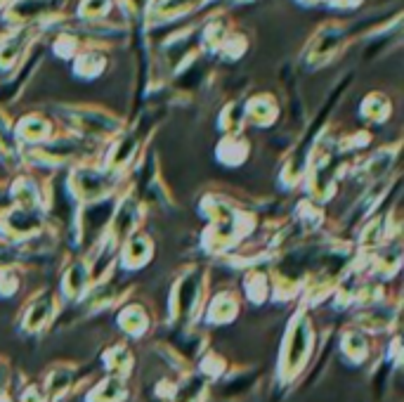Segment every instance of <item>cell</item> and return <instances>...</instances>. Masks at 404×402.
Segmentation results:
<instances>
[{
  "label": "cell",
  "instance_id": "cell-13",
  "mask_svg": "<svg viewBox=\"0 0 404 402\" xmlns=\"http://www.w3.org/2000/svg\"><path fill=\"white\" fill-rule=\"evenodd\" d=\"M62 298L55 289H38L36 294L29 296L24 303L22 313H19L17 327L26 336H38L50 327L52 322L60 317Z\"/></svg>",
  "mask_w": 404,
  "mask_h": 402
},
{
  "label": "cell",
  "instance_id": "cell-47",
  "mask_svg": "<svg viewBox=\"0 0 404 402\" xmlns=\"http://www.w3.org/2000/svg\"><path fill=\"white\" fill-rule=\"evenodd\" d=\"M12 384V362L0 355V391H10Z\"/></svg>",
  "mask_w": 404,
  "mask_h": 402
},
{
  "label": "cell",
  "instance_id": "cell-29",
  "mask_svg": "<svg viewBox=\"0 0 404 402\" xmlns=\"http://www.w3.org/2000/svg\"><path fill=\"white\" fill-rule=\"evenodd\" d=\"M234 29H237V27H234V22L230 19L227 12H213V15H208L204 22L199 24V48H201V53L215 55L220 45H223V41L232 34Z\"/></svg>",
  "mask_w": 404,
  "mask_h": 402
},
{
  "label": "cell",
  "instance_id": "cell-51",
  "mask_svg": "<svg viewBox=\"0 0 404 402\" xmlns=\"http://www.w3.org/2000/svg\"><path fill=\"white\" fill-rule=\"evenodd\" d=\"M10 3H12V0H0V12H3L5 8H8Z\"/></svg>",
  "mask_w": 404,
  "mask_h": 402
},
{
  "label": "cell",
  "instance_id": "cell-31",
  "mask_svg": "<svg viewBox=\"0 0 404 402\" xmlns=\"http://www.w3.org/2000/svg\"><path fill=\"white\" fill-rule=\"evenodd\" d=\"M74 76L81 81H95L109 67V53L100 45H86L74 60Z\"/></svg>",
  "mask_w": 404,
  "mask_h": 402
},
{
  "label": "cell",
  "instance_id": "cell-34",
  "mask_svg": "<svg viewBox=\"0 0 404 402\" xmlns=\"http://www.w3.org/2000/svg\"><path fill=\"white\" fill-rule=\"evenodd\" d=\"M338 348H341L343 358L350 362V365L360 367L369 360L371 355V341L369 334H364L360 327L355 324H348V327L341 332V341H338Z\"/></svg>",
  "mask_w": 404,
  "mask_h": 402
},
{
  "label": "cell",
  "instance_id": "cell-49",
  "mask_svg": "<svg viewBox=\"0 0 404 402\" xmlns=\"http://www.w3.org/2000/svg\"><path fill=\"white\" fill-rule=\"evenodd\" d=\"M10 209H15V206H12L8 183H5V180H0V216H3V213H8Z\"/></svg>",
  "mask_w": 404,
  "mask_h": 402
},
{
  "label": "cell",
  "instance_id": "cell-5",
  "mask_svg": "<svg viewBox=\"0 0 404 402\" xmlns=\"http://www.w3.org/2000/svg\"><path fill=\"white\" fill-rule=\"evenodd\" d=\"M154 133V123H149L147 119H140L133 126H126L123 131L112 138L109 142H104L102 157L97 164L102 166V171H107L116 180H128L133 168L138 166V161L142 157V152L149 147L147 142Z\"/></svg>",
  "mask_w": 404,
  "mask_h": 402
},
{
  "label": "cell",
  "instance_id": "cell-3",
  "mask_svg": "<svg viewBox=\"0 0 404 402\" xmlns=\"http://www.w3.org/2000/svg\"><path fill=\"white\" fill-rule=\"evenodd\" d=\"M208 282H211V277H208L206 265H185L168 291V322L187 327V324L201 320L208 298Z\"/></svg>",
  "mask_w": 404,
  "mask_h": 402
},
{
  "label": "cell",
  "instance_id": "cell-35",
  "mask_svg": "<svg viewBox=\"0 0 404 402\" xmlns=\"http://www.w3.org/2000/svg\"><path fill=\"white\" fill-rule=\"evenodd\" d=\"M393 112H395L393 100H390V95L383 93V90H371L360 102V116L369 126H383V123H388Z\"/></svg>",
  "mask_w": 404,
  "mask_h": 402
},
{
  "label": "cell",
  "instance_id": "cell-38",
  "mask_svg": "<svg viewBox=\"0 0 404 402\" xmlns=\"http://www.w3.org/2000/svg\"><path fill=\"white\" fill-rule=\"evenodd\" d=\"M291 218L308 232V237H312V235H319V232L324 230V225H327V209H324L322 204H317V201L305 197L296 204Z\"/></svg>",
  "mask_w": 404,
  "mask_h": 402
},
{
  "label": "cell",
  "instance_id": "cell-19",
  "mask_svg": "<svg viewBox=\"0 0 404 402\" xmlns=\"http://www.w3.org/2000/svg\"><path fill=\"white\" fill-rule=\"evenodd\" d=\"M48 225V216L26 209H10L8 213L0 216V239L10 246H17L31 239L36 232H41Z\"/></svg>",
  "mask_w": 404,
  "mask_h": 402
},
{
  "label": "cell",
  "instance_id": "cell-17",
  "mask_svg": "<svg viewBox=\"0 0 404 402\" xmlns=\"http://www.w3.org/2000/svg\"><path fill=\"white\" fill-rule=\"evenodd\" d=\"M48 53V45H45L41 38L26 50V55L22 57V62L17 64L15 69L10 71V76L5 81H0V107L8 109V105H15V102L22 97L26 83L34 79V74L41 69L43 57Z\"/></svg>",
  "mask_w": 404,
  "mask_h": 402
},
{
  "label": "cell",
  "instance_id": "cell-46",
  "mask_svg": "<svg viewBox=\"0 0 404 402\" xmlns=\"http://www.w3.org/2000/svg\"><path fill=\"white\" fill-rule=\"evenodd\" d=\"M17 402H50V398H48V393H45L43 384L34 381V384H26L22 388V393H19V400Z\"/></svg>",
  "mask_w": 404,
  "mask_h": 402
},
{
  "label": "cell",
  "instance_id": "cell-4",
  "mask_svg": "<svg viewBox=\"0 0 404 402\" xmlns=\"http://www.w3.org/2000/svg\"><path fill=\"white\" fill-rule=\"evenodd\" d=\"M376 19L374 17H364L355 19V22H324L315 34H312L308 48L303 53V62L308 69H322L329 62H334L338 55L348 48L355 38L369 36L371 31H376Z\"/></svg>",
  "mask_w": 404,
  "mask_h": 402
},
{
  "label": "cell",
  "instance_id": "cell-40",
  "mask_svg": "<svg viewBox=\"0 0 404 402\" xmlns=\"http://www.w3.org/2000/svg\"><path fill=\"white\" fill-rule=\"evenodd\" d=\"M83 48H86V41H83L71 27H64L57 31L55 38H52L48 45V50L57 57V60H67V62L74 60Z\"/></svg>",
  "mask_w": 404,
  "mask_h": 402
},
{
  "label": "cell",
  "instance_id": "cell-7",
  "mask_svg": "<svg viewBox=\"0 0 404 402\" xmlns=\"http://www.w3.org/2000/svg\"><path fill=\"white\" fill-rule=\"evenodd\" d=\"M55 109L67 123L69 133H76L78 138H86L97 145L109 142L126 128L123 116L100 105H71L69 102V105H57Z\"/></svg>",
  "mask_w": 404,
  "mask_h": 402
},
{
  "label": "cell",
  "instance_id": "cell-24",
  "mask_svg": "<svg viewBox=\"0 0 404 402\" xmlns=\"http://www.w3.org/2000/svg\"><path fill=\"white\" fill-rule=\"evenodd\" d=\"M400 313H402V303L400 298L395 301H383V303H376V306H369V308H360V313L355 315L353 324L360 327L364 334L369 336H376V334H388L390 329L400 322Z\"/></svg>",
  "mask_w": 404,
  "mask_h": 402
},
{
  "label": "cell",
  "instance_id": "cell-50",
  "mask_svg": "<svg viewBox=\"0 0 404 402\" xmlns=\"http://www.w3.org/2000/svg\"><path fill=\"white\" fill-rule=\"evenodd\" d=\"M0 402H17V400L12 398L10 391H0Z\"/></svg>",
  "mask_w": 404,
  "mask_h": 402
},
{
  "label": "cell",
  "instance_id": "cell-10",
  "mask_svg": "<svg viewBox=\"0 0 404 402\" xmlns=\"http://www.w3.org/2000/svg\"><path fill=\"white\" fill-rule=\"evenodd\" d=\"M128 183L133 185V190L138 192L145 206H154V209L171 211L175 206L171 187L166 185L164 175H161V161L154 147H147L142 152L138 166L133 168Z\"/></svg>",
  "mask_w": 404,
  "mask_h": 402
},
{
  "label": "cell",
  "instance_id": "cell-48",
  "mask_svg": "<svg viewBox=\"0 0 404 402\" xmlns=\"http://www.w3.org/2000/svg\"><path fill=\"white\" fill-rule=\"evenodd\" d=\"M319 5H327V8L334 10H357L364 0H317Z\"/></svg>",
  "mask_w": 404,
  "mask_h": 402
},
{
  "label": "cell",
  "instance_id": "cell-39",
  "mask_svg": "<svg viewBox=\"0 0 404 402\" xmlns=\"http://www.w3.org/2000/svg\"><path fill=\"white\" fill-rule=\"evenodd\" d=\"M128 381L119 379V376H104L93 388L86 393L83 402H126L128 400Z\"/></svg>",
  "mask_w": 404,
  "mask_h": 402
},
{
  "label": "cell",
  "instance_id": "cell-37",
  "mask_svg": "<svg viewBox=\"0 0 404 402\" xmlns=\"http://www.w3.org/2000/svg\"><path fill=\"white\" fill-rule=\"evenodd\" d=\"M208 384H211V381H206L197 369H190V372L180 374V379L175 381L173 395L168 402H204L208 393Z\"/></svg>",
  "mask_w": 404,
  "mask_h": 402
},
{
  "label": "cell",
  "instance_id": "cell-52",
  "mask_svg": "<svg viewBox=\"0 0 404 402\" xmlns=\"http://www.w3.org/2000/svg\"><path fill=\"white\" fill-rule=\"evenodd\" d=\"M234 5H246V3H253V0H230Z\"/></svg>",
  "mask_w": 404,
  "mask_h": 402
},
{
  "label": "cell",
  "instance_id": "cell-33",
  "mask_svg": "<svg viewBox=\"0 0 404 402\" xmlns=\"http://www.w3.org/2000/svg\"><path fill=\"white\" fill-rule=\"evenodd\" d=\"M241 291H244L246 301L251 306H265L272 294L270 282V268L267 265H256V268L244 270V280H241Z\"/></svg>",
  "mask_w": 404,
  "mask_h": 402
},
{
  "label": "cell",
  "instance_id": "cell-26",
  "mask_svg": "<svg viewBox=\"0 0 404 402\" xmlns=\"http://www.w3.org/2000/svg\"><path fill=\"white\" fill-rule=\"evenodd\" d=\"M279 116H282V107H279V100L272 93H256L249 100H244L246 126L267 131V128L277 126Z\"/></svg>",
  "mask_w": 404,
  "mask_h": 402
},
{
  "label": "cell",
  "instance_id": "cell-43",
  "mask_svg": "<svg viewBox=\"0 0 404 402\" xmlns=\"http://www.w3.org/2000/svg\"><path fill=\"white\" fill-rule=\"evenodd\" d=\"M24 287V263H10L0 268V298H15Z\"/></svg>",
  "mask_w": 404,
  "mask_h": 402
},
{
  "label": "cell",
  "instance_id": "cell-23",
  "mask_svg": "<svg viewBox=\"0 0 404 402\" xmlns=\"http://www.w3.org/2000/svg\"><path fill=\"white\" fill-rule=\"evenodd\" d=\"M43 34L45 31L41 27H19L0 34V74H10Z\"/></svg>",
  "mask_w": 404,
  "mask_h": 402
},
{
  "label": "cell",
  "instance_id": "cell-42",
  "mask_svg": "<svg viewBox=\"0 0 404 402\" xmlns=\"http://www.w3.org/2000/svg\"><path fill=\"white\" fill-rule=\"evenodd\" d=\"M116 8V0H78L76 19L78 22H104Z\"/></svg>",
  "mask_w": 404,
  "mask_h": 402
},
{
  "label": "cell",
  "instance_id": "cell-28",
  "mask_svg": "<svg viewBox=\"0 0 404 402\" xmlns=\"http://www.w3.org/2000/svg\"><path fill=\"white\" fill-rule=\"evenodd\" d=\"M78 384V365L74 362H52L45 369L43 376V388L48 393L50 402H60L74 391Z\"/></svg>",
  "mask_w": 404,
  "mask_h": 402
},
{
  "label": "cell",
  "instance_id": "cell-20",
  "mask_svg": "<svg viewBox=\"0 0 404 402\" xmlns=\"http://www.w3.org/2000/svg\"><path fill=\"white\" fill-rule=\"evenodd\" d=\"M156 324V317L149 308V303H145L142 298H126L119 303L116 310V327L121 329V334H126L128 339H145L152 334Z\"/></svg>",
  "mask_w": 404,
  "mask_h": 402
},
{
  "label": "cell",
  "instance_id": "cell-11",
  "mask_svg": "<svg viewBox=\"0 0 404 402\" xmlns=\"http://www.w3.org/2000/svg\"><path fill=\"white\" fill-rule=\"evenodd\" d=\"M8 190L12 206L17 209L45 213V216L52 209V183L48 175H41V171L19 168L8 180Z\"/></svg>",
  "mask_w": 404,
  "mask_h": 402
},
{
  "label": "cell",
  "instance_id": "cell-45",
  "mask_svg": "<svg viewBox=\"0 0 404 402\" xmlns=\"http://www.w3.org/2000/svg\"><path fill=\"white\" fill-rule=\"evenodd\" d=\"M227 369H230V365H227L225 355H220L218 350H204V353H201L197 372L204 376L206 381L223 379V376L227 374Z\"/></svg>",
  "mask_w": 404,
  "mask_h": 402
},
{
  "label": "cell",
  "instance_id": "cell-32",
  "mask_svg": "<svg viewBox=\"0 0 404 402\" xmlns=\"http://www.w3.org/2000/svg\"><path fill=\"white\" fill-rule=\"evenodd\" d=\"M102 367L109 376L128 381L135 369V355L126 341H114L102 350Z\"/></svg>",
  "mask_w": 404,
  "mask_h": 402
},
{
  "label": "cell",
  "instance_id": "cell-6",
  "mask_svg": "<svg viewBox=\"0 0 404 402\" xmlns=\"http://www.w3.org/2000/svg\"><path fill=\"white\" fill-rule=\"evenodd\" d=\"M86 138H78L76 133H60L55 140L45 142L38 147L22 149V168H34V171H67L74 164L88 161L93 157V149Z\"/></svg>",
  "mask_w": 404,
  "mask_h": 402
},
{
  "label": "cell",
  "instance_id": "cell-41",
  "mask_svg": "<svg viewBox=\"0 0 404 402\" xmlns=\"http://www.w3.org/2000/svg\"><path fill=\"white\" fill-rule=\"evenodd\" d=\"M218 131L227 135V133H244L246 121H244V102L241 100H230L225 102L223 109L218 112V121H215Z\"/></svg>",
  "mask_w": 404,
  "mask_h": 402
},
{
  "label": "cell",
  "instance_id": "cell-15",
  "mask_svg": "<svg viewBox=\"0 0 404 402\" xmlns=\"http://www.w3.org/2000/svg\"><path fill=\"white\" fill-rule=\"evenodd\" d=\"M397 185H400V171H395L393 175H388V178H381V180H376V183H371L367 190L357 197L355 204L345 211V216L341 218L338 228H341L343 232L357 230L364 220L371 218L374 213H379V209L383 206V201H386L390 190Z\"/></svg>",
  "mask_w": 404,
  "mask_h": 402
},
{
  "label": "cell",
  "instance_id": "cell-25",
  "mask_svg": "<svg viewBox=\"0 0 404 402\" xmlns=\"http://www.w3.org/2000/svg\"><path fill=\"white\" fill-rule=\"evenodd\" d=\"M241 315V294L234 287H223L208 294L201 320L211 327H225Z\"/></svg>",
  "mask_w": 404,
  "mask_h": 402
},
{
  "label": "cell",
  "instance_id": "cell-30",
  "mask_svg": "<svg viewBox=\"0 0 404 402\" xmlns=\"http://www.w3.org/2000/svg\"><path fill=\"white\" fill-rule=\"evenodd\" d=\"M251 159V140L246 133H227L220 135L215 145V161L225 168H241Z\"/></svg>",
  "mask_w": 404,
  "mask_h": 402
},
{
  "label": "cell",
  "instance_id": "cell-16",
  "mask_svg": "<svg viewBox=\"0 0 404 402\" xmlns=\"http://www.w3.org/2000/svg\"><path fill=\"white\" fill-rule=\"evenodd\" d=\"M400 149H402V140H395L393 145H383L374 152H369L367 157L353 161L348 166V178L357 180V183L371 185L381 178H388L397 171V159H400Z\"/></svg>",
  "mask_w": 404,
  "mask_h": 402
},
{
  "label": "cell",
  "instance_id": "cell-9",
  "mask_svg": "<svg viewBox=\"0 0 404 402\" xmlns=\"http://www.w3.org/2000/svg\"><path fill=\"white\" fill-rule=\"evenodd\" d=\"M331 107H334V102H327V105L319 109L315 121L305 128L301 133V138L296 140V145L291 147V152L286 154L284 164L279 168V175H277L279 185H282L284 190H296V187L303 183V175L308 171V164L317 149V142L324 133H327V116L331 114L329 112Z\"/></svg>",
  "mask_w": 404,
  "mask_h": 402
},
{
  "label": "cell",
  "instance_id": "cell-22",
  "mask_svg": "<svg viewBox=\"0 0 404 402\" xmlns=\"http://www.w3.org/2000/svg\"><path fill=\"white\" fill-rule=\"evenodd\" d=\"M12 128H15V138L19 145H22V149L45 145V142L55 140L57 135L62 133L60 128H57V121L43 112H29L19 116Z\"/></svg>",
  "mask_w": 404,
  "mask_h": 402
},
{
  "label": "cell",
  "instance_id": "cell-18",
  "mask_svg": "<svg viewBox=\"0 0 404 402\" xmlns=\"http://www.w3.org/2000/svg\"><path fill=\"white\" fill-rule=\"evenodd\" d=\"M156 256V242L147 230H135L119 244V254H116V270L123 272H140L149 268V263Z\"/></svg>",
  "mask_w": 404,
  "mask_h": 402
},
{
  "label": "cell",
  "instance_id": "cell-8",
  "mask_svg": "<svg viewBox=\"0 0 404 402\" xmlns=\"http://www.w3.org/2000/svg\"><path fill=\"white\" fill-rule=\"evenodd\" d=\"M121 185V180L112 178L107 171H102L97 161L90 159L67 168V175H64V190L76 206L112 199L119 194Z\"/></svg>",
  "mask_w": 404,
  "mask_h": 402
},
{
  "label": "cell",
  "instance_id": "cell-1",
  "mask_svg": "<svg viewBox=\"0 0 404 402\" xmlns=\"http://www.w3.org/2000/svg\"><path fill=\"white\" fill-rule=\"evenodd\" d=\"M317 329L312 320V310L298 306L293 310L289 324H286L282 350L277 360V381L282 386L296 384L315 358Z\"/></svg>",
  "mask_w": 404,
  "mask_h": 402
},
{
  "label": "cell",
  "instance_id": "cell-27",
  "mask_svg": "<svg viewBox=\"0 0 404 402\" xmlns=\"http://www.w3.org/2000/svg\"><path fill=\"white\" fill-rule=\"evenodd\" d=\"M211 0H152L147 12L145 24L147 27H159V24H171L178 19H185L199 12Z\"/></svg>",
  "mask_w": 404,
  "mask_h": 402
},
{
  "label": "cell",
  "instance_id": "cell-14",
  "mask_svg": "<svg viewBox=\"0 0 404 402\" xmlns=\"http://www.w3.org/2000/svg\"><path fill=\"white\" fill-rule=\"evenodd\" d=\"M145 211H147V206L142 204L138 192H135L133 185L126 180V187H121L114 199V211H112L109 228H107V232L112 235L116 244H121L128 235H133L135 230L142 228V223H145Z\"/></svg>",
  "mask_w": 404,
  "mask_h": 402
},
{
  "label": "cell",
  "instance_id": "cell-36",
  "mask_svg": "<svg viewBox=\"0 0 404 402\" xmlns=\"http://www.w3.org/2000/svg\"><path fill=\"white\" fill-rule=\"evenodd\" d=\"M15 123H12L8 109L0 107V161L12 171L22 168V145L15 138Z\"/></svg>",
  "mask_w": 404,
  "mask_h": 402
},
{
  "label": "cell",
  "instance_id": "cell-12",
  "mask_svg": "<svg viewBox=\"0 0 404 402\" xmlns=\"http://www.w3.org/2000/svg\"><path fill=\"white\" fill-rule=\"evenodd\" d=\"M67 0H12L0 15L10 29L19 27H41L50 31L57 22H62V12Z\"/></svg>",
  "mask_w": 404,
  "mask_h": 402
},
{
  "label": "cell",
  "instance_id": "cell-2",
  "mask_svg": "<svg viewBox=\"0 0 404 402\" xmlns=\"http://www.w3.org/2000/svg\"><path fill=\"white\" fill-rule=\"evenodd\" d=\"M260 225L256 206L244 204L241 209L220 216L215 220H208L206 228L199 235V246L206 256L213 258H225L234 254L241 244H246L249 239L256 237Z\"/></svg>",
  "mask_w": 404,
  "mask_h": 402
},
{
  "label": "cell",
  "instance_id": "cell-44",
  "mask_svg": "<svg viewBox=\"0 0 404 402\" xmlns=\"http://www.w3.org/2000/svg\"><path fill=\"white\" fill-rule=\"evenodd\" d=\"M249 45H251L249 43V36H246L244 31L234 29L232 34L223 41V45L218 48L215 57H220L223 62H239L241 57L249 53Z\"/></svg>",
  "mask_w": 404,
  "mask_h": 402
},
{
  "label": "cell",
  "instance_id": "cell-21",
  "mask_svg": "<svg viewBox=\"0 0 404 402\" xmlns=\"http://www.w3.org/2000/svg\"><path fill=\"white\" fill-rule=\"evenodd\" d=\"M93 289V272H90V263L86 256H74L71 261L62 268L60 275V294L62 303H81L88 296V291Z\"/></svg>",
  "mask_w": 404,
  "mask_h": 402
}]
</instances>
